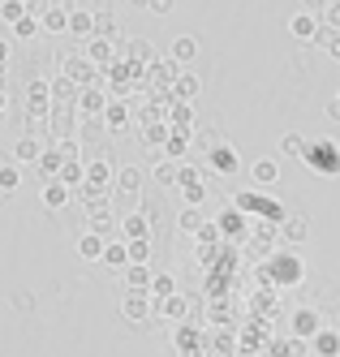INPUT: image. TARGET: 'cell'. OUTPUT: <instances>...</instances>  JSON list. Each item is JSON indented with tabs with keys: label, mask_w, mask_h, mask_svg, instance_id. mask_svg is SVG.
<instances>
[{
	"label": "cell",
	"mask_w": 340,
	"mask_h": 357,
	"mask_svg": "<svg viewBox=\"0 0 340 357\" xmlns=\"http://www.w3.org/2000/svg\"><path fill=\"white\" fill-rule=\"evenodd\" d=\"M306 155H310V164H315L319 172H340V146H332V142L306 151Z\"/></svg>",
	"instance_id": "1"
},
{
	"label": "cell",
	"mask_w": 340,
	"mask_h": 357,
	"mask_svg": "<svg viewBox=\"0 0 340 357\" xmlns=\"http://www.w3.org/2000/svg\"><path fill=\"white\" fill-rule=\"evenodd\" d=\"M65 31H69V35H82V39H91V35H95V13H87V9H69Z\"/></svg>",
	"instance_id": "2"
},
{
	"label": "cell",
	"mask_w": 340,
	"mask_h": 357,
	"mask_svg": "<svg viewBox=\"0 0 340 357\" xmlns=\"http://www.w3.org/2000/svg\"><path fill=\"white\" fill-rule=\"evenodd\" d=\"M289 31H293L297 39H315V35H319V17L302 9V13H293V22H289Z\"/></svg>",
	"instance_id": "3"
},
{
	"label": "cell",
	"mask_w": 340,
	"mask_h": 357,
	"mask_svg": "<svg viewBox=\"0 0 340 357\" xmlns=\"http://www.w3.org/2000/svg\"><path fill=\"white\" fill-rule=\"evenodd\" d=\"M87 61H91V65H108V61H112V39H99V35H91Z\"/></svg>",
	"instance_id": "4"
},
{
	"label": "cell",
	"mask_w": 340,
	"mask_h": 357,
	"mask_svg": "<svg viewBox=\"0 0 340 357\" xmlns=\"http://www.w3.org/2000/svg\"><path fill=\"white\" fill-rule=\"evenodd\" d=\"M125 56L134 61V65H151V61H155V47H151L147 39H129V43H125Z\"/></svg>",
	"instance_id": "5"
},
{
	"label": "cell",
	"mask_w": 340,
	"mask_h": 357,
	"mask_svg": "<svg viewBox=\"0 0 340 357\" xmlns=\"http://www.w3.org/2000/svg\"><path fill=\"white\" fill-rule=\"evenodd\" d=\"M194 56H198V39H194V35H181V39L172 43V61L186 65V61H194Z\"/></svg>",
	"instance_id": "6"
},
{
	"label": "cell",
	"mask_w": 340,
	"mask_h": 357,
	"mask_svg": "<svg viewBox=\"0 0 340 357\" xmlns=\"http://www.w3.org/2000/svg\"><path fill=\"white\" fill-rule=\"evenodd\" d=\"M212 168L216 172H237V151H232V146H216L212 151Z\"/></svg>",
	"instance_id": "7"
},
{
	"label": "cell",
	"mask_w": 340,
	"mask_h": 357,
	"mask_svg": "<svg viewBox=\"0 0 340 357\" xmlns=\"http://www.w3.org/2000/svg\"><path fill=\"white\" fill-rule=\"evenodd\" d=\"M39 155H43V146H39L35 138H22V142H17V151H13V160H17V164H35Z\"/></svg>",
	"instance_id": "8"
},
{
	"label": "cell",
	"mask_w": 340,
	"mask_h": 357,
	"mask_svg": "<svg viewBox=\"0 0 340 357\" xmlns=\"http://www.w3.org/2000/svg\"><path fill=\"white\" fill-rule=\"evenodd\" d=\"M43 202H47V207H65V202H69V185L65 181H47Z\"/></svg>",
	"instance_id": "9"
},
{
	"label": "cell",
	"mask_w": 340,
	"mask_h": 357,
	"mask_svg": "<svg viewBox=\"0 0 340 357\" xmlns=\"http://www.w3.org/2000/svg\"><path fill=\"white\" fill-rule=\"evenodd\" d=\"M13 35H17V39H31V35H39V17H35L31 9H26V13L13 22Z\"/></svg>",
	"instance_id": "10"
},
{
	"label": "cell",
	"mask_w": 340,
	"mask_h": 357,
	"mask_svg": "<svg viewBox=\"0 0 340 357\" xmlns=\"http://www.w3.org/2000/svg\"><path fill=\"white\" fill-rule=\"evenodd\" d=\"M65 22H69V13H65V9H47V13L39 17V26H43V31H52V35H61V31H65Z\"/></svg>",
	"instance_id": "11"
},
{
	"label": "cell",
	"mask_w": 340,
	"mask_h": 357,
	"mask_svg": "<svg viewBox=\"0 0 340 357\" xmlns=\"http://www.w3.org/2000/svg\"><path fill=\"white\" fill-rule=\"evenodd\" d=\"M276 176H280V168H276V160H258V164H254V181H258V185H272V181H276Z\"/></svg>",
	"instance_id": "12"
},
{
	"label": "cell",
	"mask_w": 340,
	"mask_h": 357,
	"mask_svg": "<svg viewBox=\"0 0 340 357\" xmlns=\"http://www.w3.org/2000/svg\"><path fill=\"white\" fill-rule=\"evenodd\" d=\"M125 237H129V241H142V237H147V220H142V215H129V220H125Z\"/></svg>",
	"instance_id": "13"
},
{
	"label": "cell",
	"mask_w": 340,
	"mask_h": 357,
	"mask_svg": "<svg viewBox=\"0 0 340 357\" xmlns=\"http://www.w3.org/2000/svg\"><path fill=\"white\" fill-rule=\"evenodd\" d=\"M26 13V5H22V0H5V5H0V17H5V22H17Z\"/></svg>",
	"instance_id": "14"
},
{
	"label": "cell",
	"mask_w": 340,
	"mask_h": 357,
	"mask_svg": "<svg viewBox=\"0 0 340 357\" xmlns=\"http://www.w3.org/2000/svg\"><path fill=\"white\" fill-rule=\"evenodd\" d=\"M151 172H155V181H177V164H168V160H160Z\"/></svg>",
	"instance_id": "15"
},
{
	"label": "cell",
	"mask_w": 340,
	"mask_h": 357,
	"mask_svg": "<svg viewBox=\"0 0 340 357\" xmlns=\"http://www.w3.org/2000/svg\"><path fill=\"white\" fill-rule=\"evenodd\" d=\"M82 254H87V259H99V254H103V241H99L95 233H87V237H82Z\"/></svg>",
	"instance_id": "16"
},
{
	"label": "cell",
	"mask_w": 340,
	"mask_h": 357,
	"mask_svg": "<svg viewBox=\"0 0 340 357\" xmlns=\"http://www.w3.org/2000/svg\"><path fill=\"white\" fill-rule=\"evenodd\" d=\"M87 181H91V190H95L99 181H108V164H91V168H87Z\"/></svg>",
	"instance_id": "17"
},
{
	"label": "cell",
	"mask_w": 340,
	"mask_h": 357,
	"mask_svg": "<svg viewBox=\"0 0 340 357\" xmlns=\"http://www.w3.org/2000/svg\"><path fill=\"white\" fill-rule=\"evenodd\" d=\"M17 185V164H5L0 168V190H13Z\"/></svg>",
	"instance_id": "18"
},
{
	"label": "cell",
	"mask_w": 340,
	"mask_h": 357,
	"mask_svg": "<svg viewBox=\"0 0 340 357\" xmlns=\"http://www.w3.org/2000/svg\"><path fill=\"white\" fill-rule=\"evenodd\" d=\"M280 146H284V155H302V151H306V142H302L297 134H289V138H284Z\"/></svg>",
	"instance_id": "19"
},
{
	"label": "cell",
	"mask_w": 340,
	"mask_h": 357,
	"mask_svg": "<svg viewBox=\"0 0 340 357\" xmlns=\"http://www.w3.org/2000/svg\"><path fill=\"white\" fill-rule=\"evenodd\" d=\"M323 22H327L332 31H340V5H332V0H327V9H323Z\"/></svg>",
	"instance_id": "20"
},
{
	"label": "cell",
	"mask_w": 340,
	"mask_h": 357,
	"mask_svg": "<svg viewBox=\"0 0 340 357\" xmlns=\"http://www.w3.org/2000/svg\"><path fill=\"white\" fill-rule=\"evenodd\" d=\"M177 95H186V99L198 95V82H194V78H177Z\"/></svg>",
	"instance_id": "21"
},
{
	"label": "cell",
	"mask_w": 340,
	"mask_h": 357,
	"mask_svg": "<svg viewBox=\"0 0 340 357\" xmlns=\"http://www.w3.org/2000/svg\"><path fill=\"white\" fill-rule=\"evenodd\" d=\"M121 185L134 194V190H138V172H134V168H125V172H121Z\"/></svg>",
	"instance_id": "22"
},
{
	"label": "cell",
	"mask_w": 340,
	"mask_h": 357,
	"mask_svg": "<svg viewBox=\"0 0 340 357\" xmlns=\"http://www.w3.org/2000/svg\"><path fill=\"white\" fill-rule=\"evenodd\" d=\"M172 5L177 0H147V9H155V13H172Z\"/></svg>",
	"instance_id": "23"
},
{
	"label": "cell",
	"mask_w": 340,
	"mask_h": 357,
	"mask_svg": "<svg viewBox=\"0 0 340 357\" xmlns=\"http://www.w3.org/2000/svg\"><path fill=\"white\" fill-rule=\"evenodd\" d=\"M125 254H129V259H147V241H129Z\"/></svg>",
	"instance_id": "24"
},
{
	"label": "cell",
	"mask_w": 340,
	"mask_h": 357,
	"mask_svg": "<svg viewBox=\"0 0 340 357\" xmlns=\"http://www.w3.org/2000/svg\"><path fill=\"white\" fill-rule=\"evenodd\" d=\"M181 228H198V211H194V207L181 211Z\"/></svg>",
	"instance_id": "25"
},
{
	"label": "cell",
	"mask_w": 340,
	"mask_h": 357,
	"mask_svg": "<svg viewBox=\"0 0 340 357\" xmlns=\"http://www.w3.org/2000/svg\"><path fill=\"white\" fill-rule=\"evenodd\" d=\"M319 39H327V47H332V56H336V61H340V31H336V39H332V35H327V31H323V35H319Z\"/></svg>",
	"instance_id": "26"
},
{
	"label": "cell",
	"mask_w": 340,
	"mask_h": 357,
	"mask_svg": "<svg viewBox=\"0 0 340 357\" xmlns=\"http://www.w3.org/2000/svg\"><path fill=\"white\" fill-rule=\"evenodd\" d=\"M121 259H125V250H121V245H112V250H108V263H112V267H121Z\"/></svg>",
	"instance_id": "27"
},
{
	"label": "cell",
	"mask_w": 340,
	"mask_h": 357,
	"mask_svg": "<svg viewBox=\"0 0 340 357\" xmlns=\"http://www.w3.org/2000/svg\"><path fill=\"white\" fill-rule=\"evenodd\" d=\"M302 5H306V13H310V9H327V0H302Z\"/></svg>",
	"instance_id": "28"
},
{
	"label": "cell",
	"mask_w": 340,
	"mask_h": 357,
	"mask_svg": "<svg viewBox=\"0 0 340 357\" xmlns=\"http://www.w3.org/2000/svg\"><path fill=\"white\" fill-rule=\"evenodd\" d=\"M327 116H332V121H340V104H336V99L327 104Z\"/></svg>",
	"instance_id": "29"
},
{
	"label": "cell",
	"mask_w": 340,
	"mask_h": 357,
	"mask_svg": "<svg viewBox=\"0 0 340 357\" xmlns=\"http://www.w3.org/2000/svg\"><path fill=\"white\" fill-rule=\"evenodd\" d=\"M5 61H9V43H5V39H0V65H5Z\"/></svg>",
	"instance_id": "30"
},
{
	"label": "cell",
	"mask_w": 340,
	"mask_h": 357,
	"mask_svg": "<svg viewBox=\"0 0 340 357\" xmlns=\"http://www.w3.org/2000/svg\"><path fill=\"white\" fill-rule=\"evenodd\" d=\"M129 5H147V0H129Z\"/></svg>",
	"instance_id": "31"
},
{
	"label": "cell",
	"mask_w": 340,
	"mask_h": 357,
	"mask_svg": "<svg viewBox=\"0 0 340 357\" xmlns=\"http://www.w3.org/2000/svg\"><path fill=\"white\" fill-rule=\"evenodd\" d=\"M22 5H31V0H22Z\"/></svg>",
	"instance_id": "32"
},
{
	"label": "cell",
	"mask_w": 340,
	"mask_h": 357,
	"mask_svg": "<svg viewBox=\"0 0 340 357\" xmlns=\"http://www.w3.org/2000/svg\"><path fill=\"white\" fill-rule=\"evenodd\" d=\"M332 5H340V0H332Z\"/></svg>",
	"instance_id": "33"
},
{
	"label": "cell",
	"mask_w": 340,
	"mask_h": 357,
	"mask_svg": "<svg viewBox=\"0 0 340 357\" xmlns=\"http://www.w3.org/2000/svg\"><path fill=\"white\" fill-rule=\"evenodd\" d=\"M336 104H340V99H336Z\"/></svg>",
	"instance_id": "34"
}]
</instances>
